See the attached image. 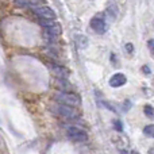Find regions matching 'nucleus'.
I'll use <instances>...</instances> for the list:
<instances>
[{"label": "nucleus", "mask_w": 154, "mask_h": 154, "mask_svg": "<svg viewBox=\"0 0 154 154\" xmlns=\"http://www.w3.org/2000/svg\"><path fill=\"white\" fill-rule=\"evenodd\" d=\"M50 111L54 115H57V116H62V118H66V119H75V118L79 116V111L75 107L66 106V104L58 103V101L54 103L53 106H50Z\"/></svg>", "instance_id": "1"}, {"label": "nucleus", "mask_w": 154, "mask_h": 154, "mask_svg": "<svg viewBox=\"0 0 154 154\" xmlns=\"http://www.w3.org/2000/svg\"><path fill=\"white\" fill-rule=\"evenodd\" d=\"M54 99H56L58 103L66 104V106H70V107L81 106V97L72 92H57L56 95H54Z\"/></svg>", "instance_id": "2"}, {"label": "nucleus", "mask_w": 154, "mask_h": 154, "mask_svg": "<svg viewBox=\"0 0 154 154\" xmlns=\"http://www.w3.org/2000/svg\"><path fill=\"white\" fill-rule=\"evenodd\" d=\"M41 26L45 29L43 31L49 32V34H53V35H56V37H58L62 32L61 24L54 20H50V19H42V20H41Z\"/></svg>", "instance_id": "3"}, {"label": "nucleus", "mask_w": 154, "mask_h": 154, "mask_svg": "<svg viewBox=\"0 0 154 154\" xmlns=\"http://www.w3.org/2000/svg\"><path fill=\"white\" fill-rule=\"evenodd\" d=\"M66 134L72 141L75 142H85L88 139V134L85 133L84 130L76 127V126H70V127L66 128Z\"/></svg>", "instance_id": "4"}, {"label": "nucleus", "mask_w": 154, "mask_h": 154, "mask_svg": "<svg viewBox=\"0 0 154 154\" xmlns=\"http://www.w3.org/2000/svg\"><path fill=\"white\" fill-rule=\"evenodd\" d=\"M35 15H38L41 19H50L54 20L56 19V12L51 10L50 7H46V5H37V7H32Z\"/></svg>", "instance_id": "5"}, {"label": "nucleus", "mask_w": 154, "mask_h": 154, "mask_svg": "<svg viewBox=\"0 0 154 154\" xmlns=\"http://www.w3.org/2000/svg\"><path fill=\"white\" fill-rule=\"evenodd\" d=\"M91 27H92V30L96 34H104V32L107 31V29H108V26H107V23H106V19L100 18V16L92 18V20H91Z\"/></svg>", "instance_id": "6"}, {"label": "nucleus", "mask_w": 154, "mask_h": 154, "mask_svg": "<svg viewBox=\"0 0 154 154\" xmlns=\"http://www.w3.org/2000/svg\"><path fill=\"white\" fill-rule=\"evenodd\" d=\"M126 82H127V77L123 75V73H115V75L109 79V87L119 88V87H123Z\"/></svg>", "instance_id": "7"}, {"label": "nucleus", "mask_w": 154, "mask_h": 154, "mask_svg": "<svg viewBox=\"0 0 154 154\" xmlns=\"http://www.w3.org/2000/svg\"><path fill=\"white\" fill-rule=\"evenodd\" d=\"M51 70L53 73L58 77L60 80H64V79H68L69 76V70L66 69L65 66H58V65H51Z\"/></svg>", "instance_id": "8"}, {"label": "nucleus", "mask_w": 154, "mask_h": 154, "mask_svg": "<svg viewBox=\"0 0 154 154\" xmlns=\"http://www.w3.org/2000/svg\"><path fill=\"white\" fill-rule=\"evenodd\" d=\"M76 43H77V48L79 49H85L88 46V38L85 37V35L77 34L76 35Z\"/></svg>", "instance_id": "9"}, {"label": "nucleus", "mask_w": 154, "mask_h": 154, "mask_svg": "<svg viewBox=\"0 0 154 154\" xmlns=\"http://www.w3.org/2000/svg\"><path fill=\"white\" fill-rule=\"evenodd\" d=\"M107 14H108L111 18H116V15H118V7H116V4H109V7L107 8Z\"/></svg>", "instance_id": "10"}, {"label": "nucleus", "mask_w": 154, "mask_h": 154, "mask_svg": "<svg viewBox=\"0 0 154 154\" xmlns=\"http://www.w3.org/2000/svg\"><path fill=\"white\" fill-rule=\"evenodd\" d=\"M143 134L146 137H149V138H153L154 137V126L153 125H147L146 127L143 128Z\"/></svg>", "instance_id": "11"}, {"label": "nucleus", "mask_w": 154, "mask_h": 154, "mask_svg": "<svg viewBox=\"0 0 154 154\" xmlns=\"http://www.w3.org/2000/svg\"><path fill=\"white\" fill-rule=\"evenodd\" d=\"M143 111H145V115H146L147 118L153 119V116H154V111H153V107L150 106V104H146V106H145Z\"/></svg>", "instance_id": "12"}, {"label": "nucleus", "mask_w": 154, "mask_h": 154, "mask_svg": "<svg viewBox=\"0 0 154 154\" xmlns=\"http://www.w3.org/2000/svg\"><path fill=\"white\" fill-rule=\"evenodd\" d=\"M43 38H45L46 41H50V42H54L57 37H56V35H53V34H49V32L43 31Z\"/></svg>", "instance_id": "13"}, {"label": "nucleus", "mask_w": 154, "mask_h": 154, "mask_svg": "<svg viewBox=\"0 0 154 154\" xmlns=\"http://www.w3.org/2000/svg\"><path fill=\"white\" fill-rule=\"evenodd\" d=\"M114 126H115V128H116L118 131H122V130H123V127H122V123H120V120H115V122H114Z\"/></svg>", "instance_id": "14"}, {"label": "nucleus", "mask_w": 154, "mask_h": 154, "mask_svg": "<svg viewBox=\"0 0 154 154\" xmlns=\"http://www.w3.org/2000/svg\"><path fill=\"white\" fill-rule=\"evenodd\" d=\"M27 3H30V4H32V5H39L41 3H43L45 0H26Z\"/></svg>", "instance_id": "15"}, {"label": "nucleus", "mask_w": 154, "mask_h": 154, "mask_svg": "<svg viewBox=\"0 0 154 154\" xmlns=\"http://www.w3.org/2000/svg\"><path fill=\"white\" fill-rule=\"evenodd\" d=\"M142 70H143L145 75H150V68L149 66H143L142 68Z\"/></svg>", "instance_id": "16"}, {"label": "nucleus", "mask_w": 154, "mask_h": 154, "mask_svg": "<svg viewBox=\"0 0 154 154\" xmlns=\"http://www.w3.org/2000/svg\"><path fill=\"white\" fill-rule=\"evenodd\" d=\"M126 49H127L128 53H133V45H131V43H127V45H126Z\"/></svg>", "instance_id": "17"}, {"label": "nucleus", "mask_w": 154, "mask_h": 154, "mask_svg": "<svg viewBox=\"0 0 154 154\" xmlns=\"http://www.w3.org/2000/svg\"><path fill=\"white\" fill-rule=\"evenodd\" d=\"M153 43H154L153 39H150L149 41V48H150V51H152V54H153Z\"/></svg>", "instance_id": "18"}, {"label": "nucleus", "mask_w": 154, "mask_h": 154, "mask_svg": "<svg viewBox=\"0 0 154 154\" xmlns=\"http://www.w3.org/2000/svg\"><path fill=\"white\" fill-rule=\"evenodd\" d=\"M130 154H139L138 152H130Z\"/></svg>", "instance_id": "19"}, {"label": "nucleus", "mask_w": 154, "mask_h": 154, "mask_svg": "<svg viewBox=\"0 0 154 154\" xmlns=\"http://www.w3.org/2000/svg\"><path fill=\"white\" fill-rule=\"evenodd\" d=\"M149 154H153V149H150V152H149Z\"/></svg>", "instance_id": "20"}]
</instances>
